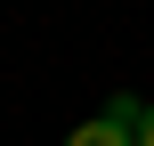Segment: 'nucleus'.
<instances>
[{
  "label": "nucleus",
  "mask_w": 154,
  "mask_h": 146,
  "mask_svg": "<svg viewBox=\"0 0 154 146\" xmlns=\"http://www.w3.org/2000/svg\"><path fill=\"white\" fill-rule=\"evenodd\" d=\"M65 146H138V130H130V122H114V114H89Z\"/></svg>",
  "instance_id": "obj_1"
},
{
  "label": "nucleus",
  "mask_w": 154,
  "mask_h": 146,
  "mask_svg": "<svg viewBox=\"0 0 154 146\" xmlns=\"http://www.w3.org/2000/svg\"><path fill=\"white\" fill-rule=\"evenodd\" d=\"M106 114H114V122H130V130H138V114H146V98H130V89H114V98H106Z\"/></svg>",
  "instance_id": "obj_2"
},
{
  "label": "nucleus",
  "mask_w": 154,
  "mask_h": 146,
  "mask_svg": "<svg viewBox=\"0 0 154 146\" xmlns=\"http://www.w3.org/2000/svg\"><path fill=\"white\" fill-rule=\"evenodd\" d=\"M138 146H154V106H146V114H138Z\"/></svg>",
  "instance_id": "obj_3"
}]
</instances>
